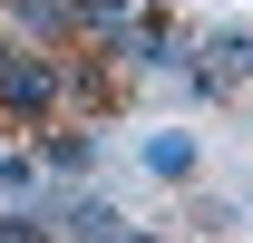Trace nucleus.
<instances>
[{
    "instance_id": "obj_1",
    "label": "nucleus",
    "mask_w": 253,
    "mask_h": 243,
    "mask_svg": "<svg viewBox=\"0 0 253 243\" xmlns=\"http://www.w3.org/2000/svg\"><path fill=\"white\" fill-rule=\"evenodd\" d=\"M39 117H68V49H10L0 59V126L30 136Z\"/></svg>"
},
{
    "instance_id": "obj_2",
    "label": "nucleus",
    "mask_w": 253,
    "mask_h": 243,
    "mask_svg": "<svg viewBox=\"0 0 253 243\" xmlns=\"http://www.w3.org/2000/svg\"><path fill=\"white\" fill-rule=\"evenodd\" d=\"M244 78H253V30H185V59H175L185 97H234Z\"/></svg>"
},
{
    "instance_id": "obj_3",
    "label": "nucleus",
    "mask_w": 253,
    "mask_h": 243,
    "mask_svg": "<svg viewBox=\"0 0 253 243\" xmlns=\"http://www.w3.org/2000/svg\"><path fill=\"white\" fill-rule=\"evenodd\" d=\"M107 59H117L126 78H175V59H185V30H175L166 10H136V20L117 30V49H107Z\"/></svg>"
},
{
    "instance_id": "obj_4",
    "label": "nucleus",
    "mask_w": 253,
    "mask_h": 243,
    "mask_svg": "<svg viewBox=\"0 0 253 243\" xmlns=\"http://www.w3.org/2000/svg\"><path fill=\"white\" fill-rule=\"evenodd\" d=\"M30 156H39V175H49V185H88L97 126H88V117H39V126H30Z\"/></svg>"
},
{
    "instance_id": "obj_5",
    "label": "nucleus",
    "mask_w": 253,
    "mask_h": 243,
    "mask_svg": "<svg viewBox=\"0 0 253 243\" xmlns=\"http://www.w3.org/2000/svg\"><path fill=\"white\" fill-rule=\"evenodd\" d=\"M49 234H59V243H117V234H126V214L107 204L97 185H68L59 204H49Z\"/></svg>"
},
{
    "instance_id": "obj_6",
    "label": "nucleus",
    "mask_w": 253,
    "mask_h": 243,
    "mask_svg": "<svg viewBox=\"0 0 253 243\" xmlns=\"http://www.w3.org/2000/svg\"><path fill=\"white\" fill-rule=\"evenodd\" d=\"M0 30L20 49H68V0H0Z\"/></svg>"
},
{
    "instance_id": "obj_7",
    "label": "nucleus",
    "mask_w": 253,
    "mask_h": 243,
    "mask_svg": "<svg viewBox=\"0 0 253 243\" xmlns=\"http://www.w3.org/2000/svg\"><path fill=\"white\" fill-rule=\"evenodd\" d=\"M136 20V0H68V49H117V30Z\"/></svg>"
},
{
    "instance_id": "obj_8",
    "label": "nucleus",
    "mask_w": 253,
    "mask_h": 243,
    "mask_svg": "<svg viewBox=\"0 0 253 243\" xmlns=\"http://www.w3.org/2000/svg\"><path fill=\"white\" fill-rule=\"evenodd\" d=\"M136 156H146V175H166V185H195V165H205V146H195L185 126H156Z\"/></svg>"
},
{
    "instance_id": "obj_9",
    "label": "nucleus",
    "mask_w": 253,
    "mask_h": 243,
    "mask_svg": "<svg viewBox=\"0 0 253 243\" xmlns=\"http://www.w3.org/2000/svg\"><path fill=\"white\" fill-rule=\"evenodd\" d=\"M0 243H59L49 234V204H10L0 214Z\"/></svg>"
},
{
    "instance_id": "obj_10",
    "label": "nucleus",
    "mask_w": 253,
    "mask_h": 243,
    "mask_svg": "<svg viewBox=\"0 0 253 243\" xmlns=\"http://www.w3.org/2000/svg\"><path fill=\"white\" fill-rule=\"evenodd\" d=\"M30 185H39V156L10 146V156H0V195H30Z\"/></svg>"
},
{
    "instance_id": "obj_11",
    "label": "nucleus",
    "mask_w": 253,
    "mask_h": 243,
    "mask_svg": "<svg viewBox=\"0 0 253 243\" xmlns=\"http://www.w3.org/2000/svg\"><path fill=\"white\" fill-rule=\"evenodd\" d=\"M117 243H175V234H146V224H126V234H117Z\"/></svg>"
},
{
    "instance_id": "obj_12",
    "label": "nucleus",
    "mask_w": 253,
    "mask_h": 243,
    "mask_svg": "<svg viewBox=\"0 0 253 243\" xmlns=\"http://www.w3.org/2000/svg\"><path fill=\"white\" fill-rule=\"evenodd\" d=\"M10 49H20V39H10V30H0V59H10Z\"/></svg>"
}]
</instances>
